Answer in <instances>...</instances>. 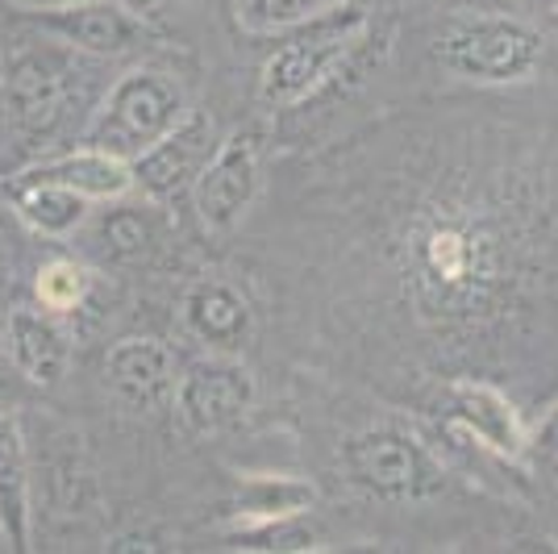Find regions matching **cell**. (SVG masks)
<instances>
[{"instance_id":"cell-1","label":"cell","mask_w":558,"mask_h":554,"mask_svg":"<svg viewBox=\"0 0 558 554\" xmlns=\"http://www.w3.org/2000/svg\"><path fill=\"white\" fill-rule=\"evenodd\" d=\"M367 29H372V9L363 0L322 4L313 17L279 34L276 50L258 71V100L267 109H292L308 100L347 63Z\"/></svg>"},{"instance_id":"cell-2","label":"cell","mask_w":558,"mask_h":554,"mask_svg":"<svg viewBox=\"0 0 558 554\" xmlns=\"http://www.w3.org/2000/svg\"><path fill=\"white\" fill-rule=\"evenodd\" d=\"M187 93L175 75L159 68H134L117 80L80 146H93L117 159H138L146 146L163 138L167 130L187 113Z\"/></svg>"},{"instance_id":"cell-3","label":"cell","mask_w":558,"mask_h":554,"mask_svg":"<svg viewBox=\"0 0 558 554\" xmlns=\"http://www.w3.org/2000/svg\"><path fill=\"white\" fill-rule=\"evenodd\" d=\"M75 71L71 55L50 43H17L4 55L0 68V88L4 105L25 142H50L54 130L68 121V109L75 100Z\"/></svg>"},{"instance_id":"cell-4","label":"cell","mask_w":558,"mask_h":554,"mask_svg":"<svg viewBox=\"0 0 558 554\" xmlns=\"http://www.w3.org/2000/svg\"><path fill=\"white\" fill-rule=\"evenodd\" d=\"M434 59L475 84H517L542 63V34L517 17H463L438 38Z\"/></svg>"},{"instance_id":"cell-5","label":"cell","mask_w":558,"mask_h":554,"mask_svg":"<svg viewBox=\"0 0 558 554\" xmlns=\"http://www.w3.org/2000/svg\"><path fill=\"white\" fill-rule=\"evenodd\" d=\"M342 467L350 484L379 501H425V496H438L446 484L434 455L396 425H375L367 434L350 438L342 450Z\"/></svg>"},{"instance_id":"cell-6","label":"cell","mask_w":558,"mask_h":554,"mask_svg":"<svg viewBox=\"0 0 558 554\" xmlns=\"http://www.w3.org/2000/svg\"><path fill=\"white\" fill-rule=\"evenodd\" d=\"M263 184V142L255 130H233L213 146L209 162L201 167L192 201L201 213V226L209 233H230L251 213Z\"/></svg>"},{"instance_id":"cell-7","label":"cell","mask_w":558,"mask_h":554,"mask_svg":"<svg viewBox=\"0 0 558 554\" xmlns=\"http://www.w3.org/2000/svg\"><path fill=\"white\" fill-rule=\"evenodd\" d=\"M213 146H217V125H213V117L201 113V109H187L155 146H146L138 159H130L134 188H142V192H146L150 201H159V205L180 201L184 192H192L201 167L209 162Z\"/></svg>"},{"instance_id":"cell-8","label":"cell","mask_w":558,"mask_h":554,"mask_svg":"<svg viewBox=\"0 0 558 554\" xmlns=\"http://www.w3.org/2000/svg\"><path fill=\"white\" fill-rule=\"evenodd\" d=\"M175 409L192 430H226L255 405V375L233 354H209L175 375Z\"/></svg>"},{"instance_id":"cell-9","label":"cell","mask_w":558,"mask_h":554,"mask_svg":"<svg viewBox=\"0 0 558 554\" xmlns=\"http://www.w3.org/2000/svg\"><path fill=\"white\" fill-rule=\"evenodd\" d=\"M38 22L50 38H59L68 50H84V55H125V50L150 43V25L121 0H80L68 9L38 13Z\"/></svg>"},{"instance_id":"cell-10","label":"cell","mask_w":558,"mask_h":554,"mask_svg":"<svg viewBox=\"0 0 558 554\" xmlns=\"http://www.w3.org/2000/svg\"><path fill=\"white\" fill-rule=\"evenodd\" d=\"M446 417L463 430L466 438H475L484 450L500 459L517 462L530 450V425L512 409L505 393H496L492 384L480 380H459L446 388Z\"/></svg>"},{"instance_id":"cell-11","label":"cell","mask_w":558,"mask_h":554,"mask_svg":"<svg viewBox=\"0 0 558 554\" xmlns=\"http://www.w3.org/2000/svg\"><path fill=\"white\" fill-rule=\"evenodd\" d=\"M105 380L130 409H155L175 393V359L159 338H121L105 354Z\"/></svg>"},{"instance_id":"cell-12","label":"cell","mask_w":558,"mask_h":554,"mask_svg":"<svg viewBox=\"0 0 558 554\" xmlns=\"http://www.w3.org/2000/svg\"><path fill=\"white\" fill-rule=\"evenodd\" d=\"M4 350L13 359V368L22 371L29 384L50 388L63 380L71 359V338L59 313L50 309H13L4 325Z\"/></svg>"},{"instance_id":"cell-13","label":"cell","mask_w":558,"mask_h":554,"mask_svg":"<svg viewBox=\"0 0 558 554\" xmlns=\"http://www.w3.org/2000/svg\"><path fill=\"white\" fill-rule=\"evenodd\" d=\"M34 471L29 446L13 409L0 405V538L13 551H34Z\"/></svg>"},{"instance_id":"cell-14","label":"cell","mask_w":558,"mask_h":554,"mask_svg":"<svg viewBox=\"0 0 558 554\" xmlns=\"http://www.w3.org/2000/svg\"><path fill=\"white\" fill-rule=\"evenodd\" d=\"M184 325L187 334L201 347H209L213 354H238L251 338L255 313H251V301L233 284L201 279V284L187 288L184 297Z\"/></svg>"},{"instance_id":"cell-15","label":"cell","mask_w":558,"mask_h":554,"mask_svg":"<svg viewBox=\"0 0 558 554\" xmlns=\"http://www.w3.org/2000/svg\"><path fill=\"white\" fill-rule=\"evenodd\" d=\"M13 180L71 188V192H80L88 201H121L134 188V171H130V162L117 159V155H105V150H93V146H75L68 155L29 162Z\"/></svg>"},{"instance_id":"cell-16","label":"cell","mask_w":558,"mask_h":554,"mask_svg":"<svg viewBox=\"0 0 558 554\" xmlns=\"http://www.w3.org/2000/svg\"><path fill=\"white\" fill-rule=\"evenodd\" d=\"M9 201L17 208L25 226L43 238H68L84 226L88 217V196L71 192V188L59 184H25V180H13L9 184Z\"/></svg>"},{"instance_id":"cell-17","label":"cell","mask_w":558,"mask_h":554,"mask_svg":"<svg viewBox=\"0 0 558 554\" xmlns=\"http://www.w3.org/2000/svg\"><path fill=\"white\" fill-rule=\"evenodd\" d=\"M317 505V487L292 480V475H263V480H246L238 501H233V517L242 530L251 526H267V521H288L301 517Z\"/></svg>"},{"instance_id":"cell-18","label":"cell","mask_w":558,"mask_h":554,"mask_svg":"<svg viewBox=\"0 0 558 554\" xmlns=\"http://www.w3.org/2000/svg\"><path fill=\"white\" fill-rule=\"evenodd\" d=\"M96 276L75 263V258H50L47 267L34 279V292H38V304L50 309V313H75L80 304L88 301Z\"/></svg>"},{"instance_id":"cell-19","label":"cell","mask_w":558,"mask_h":554,"mask_svg":"<svg viewBox=\"0 0 558 554\" xmlns=\"http://www.w3.org/2000/svg\"><path fill=\"white\" fill-rule=\"evenodd\" d=\"M326 0H233V22L246 34H283L313 17Z\"/></svg>"},{"instance_id":"cell-20","label":"cell","mask_w":558,"mask_h":554,"mask_svg":"<svg viewBox=\"0 0 558 554\" xmlns=\"http://www.w3.org/2000/svg\"><path fill=\"white\" fill-rule=\"evenodd\" d=\"M100 238L109 242L105 251H113L117 258H134V254H142L155 242V230H150L146 208H113L100 221Z\"/></svg>"},{"instance_id":"cell-21","label":"cell","mask_w":558,"mask_h":554,"mask_svg":"<svg viewBox=\"0 0 558 554\" xmlns=\"http://www.w3.org/2000/svg\"><path fill=\"white\" fill-rule=\"evenodd\" d=\"M530 446L542 450V455H555L558 459V400L546 409V417L537 421L534 430H530Z\"/></svg>"},{"instance_id":"cell-22","label":"cell","mask_w":558,"mask_h":554,"mask_svg":"<svg viewBox=\"0 0 558 554\" xmlns=\"http://www.w3.org/2000/svg\"><path fill=\"white\" fill-rule=\"evenodd\" d=\"M9 9H22V13H50V9H68L80 0H4Z\"/></svg>"},{"instance_id":"cell-23","label":"cell","mask_w":558,"mask_h":554,"mask_svg":"<svg viewBox=\"0 0 558 554\" xmlns=\"http://www.w3.org/2000/svg\"><path fill=\"white\" fill-rule=\"evenodd\" d=\"M121 4H130L134 13H150V9H159V4H167V0H121Z\"/></svg>"}]
</instances>
